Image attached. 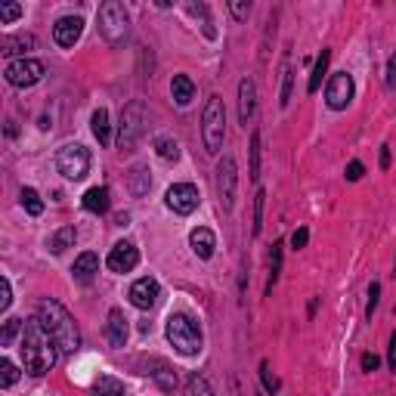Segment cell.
Instances as JSON below:
<instances>
[{
	"label": "cell",
	"mask_w": 396,
	"mask_h": 396,
	"mask_svg": "<svg viewBox=\"0 0 396 396\" xmlns=\"http://www.w3.org/2000/svg\"><path fill=\"white\" fill-rule=\"evenodd\" d=\"M84 35V19L81 16H62L56 25H53V41L59 44V47H75L78 41H81Z\"/></svg>",
	"instance_id": "13"
},
{
	"label": "cell",
	"mask_w": 396,
	"mask_h": 396,
	"mask_svg": "<svg viewBox=\"0 0 396 396\" xmlns=\"http://www.w3.org/2000/svg\"><path fill=\"white\" fill-rule=\"evenodd\" d=\"M146 124H149V111L143 102H130L124 105L121 111V127H118V149L130 152L140 143V136L146 134Z\"/></svg>",
	"instance_id": "6"
},
{
	"label": "cell",
	"mask_w": 396,
	"mask_h": 396,
	"mask_svg": "<svg viewBox=\"0 0 396 396\" xmlns=\"http://www.w3.org/2000/svg\"><path fill=\"white\" fill-rule=\"evenodd\" d=\"M170 96L177 99V105H189L195 99V84L189 75H174L170 81Z\"/></svg>",
	"instance_id": "20"
},
{
	"label": "cell",
	"mask_w": 396,
	"mask_h": 396,
	"mask_svg": "<svg viewBox=\"0 0 396 396\" xmlns=\"http://www.w3.org/2000/svg\"><path fill=\"white\" fill-rule=\"evenodd\" d=\"M390 368L396 372V332L390 334Z\"/></svg>",
	"instance_id": "47"
},
{
	"label": "cell",
	"mask_w": 396,
	"mask_h": 396,
	"mask_svg": "<svg viewBox=\"0 0 396 396\" xmlns=\"http://www.w3.org/2000/svg\"><path fill=\"white\" fill-rule=\"evenodd\" d=\"M22 362H25V372L35 375V378H41V375H47L53 366H56V341L50 338V332L41 325V319H28L22 328Z\"/></svg>",
	"instance_id": "1"
},
{
	"label": "cell",
	"mask_w": 396,
	"mask_h": 396,
	"mask_svg": "<svg viewBox=\"0 0 396 396\" xmlns=\"http://www.w3.org/2000/svg\"><path fill=\"white\" fill-rule=\"evenodd\" d=\"M96 273H99V257L93 251H84L75 260V267H71V276H75V282H81V285H90Z\"/></svg>",
	"instance_id": "17"
},
{
	"label": "cell",
	"mask_w": 396,
	"mask_h": 396,
	"mask_svg": "<svg viewBox=\"0 0 396 396\" xmlns=\"http://www.w3.org/2000/svg\"><path fill=\"white\" fill-rule=\"evenodd\" d=\"M81 201H84V208H87L90 214H105V210H109V189H105V186L87 189Z\"/></svg>",
	"instance_id": "21"
},
{
	"label": "cell",
	"mask_w": 396,
	"mask_h": 396,
	"mask_svg": "<svg viewBox=\"0 0 396 396\" xmlns=\"http://www.w3.org/2000/svg\"><path fill=\"white\" fill-rule=\"evenodd\" d=\"M387 84H390V87L396 84V53L390 56V62H387Z\"/></svg>",
	"instance_id": "46"
},
{
	"label": "cell",
	"mask_w": 396,
	"mask_h": 396,
	"mask_svg": "<svg viewBox=\"0 0 396 396\" xmlns=\"http://www.w3.org/2000/svg\"><path fill=\"white\" fill-rule=\"evenodd\" d=\"M155 152L164 158V161H177V158H180V146H177V140H170V136H158Z\"/></svg>",
	"instance_id": "29"
},
{
	"label": "cell",
	"mask_w": 396,
	"mask_h": 396,
	"mask_svg": "<svg viewBox=\"0 0 396 396\" xmlns=\"http://www.w3.org/2000/svg\"><path fill=\"white\" fill-rule=\"evenodd\" d=\"M254 99H257V87L251 78H245V81L239 84V121L248 127L251 115H254Z\"/></svg>",
	"instance_id": "18"
},
{
	"label": "cell",
	"mask_w": 396,
	"mask_h": 396,
	"mask_svg": "<svg viewBox=\"0 0 396 396\" xmlns=\"http://www.w3.org/2000/svg\"><path fill=\"white\" fill-rule=\"evenodd\" d=\"M146 375H152V378L158 381V387H161V390H174V387H177V375H174V368H170L168 362H161V359H149Z\"/></svg>",
	"instance_id": "19"
},
{
	"label": "cell",
	"mask_w": 396,
	"mask_h": 396,
	"mask_svg": "<svg viewBox=\"0 0 396 396\" xmlns=\"http://www.w3.org/2000/svg\"><path fill=\"white\" fill-rule=\"evenodd\" d=\"M201 140H204V149H208L210 155H217V152L223 149V140H226V109H223L220 96H210L208 105H204Z\"/></svg>",
	"instance_id": "4"
},
{
	"label": "cell",
	"mask_w": 396,
	"mask_h": 396,
	"mask_svg": "<svg viewBox=\"0 0 396 396\" xmlns=\"http://www.w3.org/2000/svg\"><path fill=\"white\" fill-rule=\"evenodd\" d=\"M263 201H267V192L257 189V195H254V223H251V233L254 235H260V226H263Z\"/></svg>",
	"instance_id": "34"
},
{
	"label": "cell",
	"mask_w": 396,
	"mask_h": 396,
	"mask_svg": "<svg viewBox=\"0 0 396 396\" xmlns=\"http://www.w3.org/2000/svg\"><path fill=\"white\" fill-rule=\"evenodd\" d=\"M136 263H140V251H136L134 242H118V245L109 251V257H105V267H109L111 273H130Z\"/></svg>",
	"instance_id": "12"
},
{
	"label": "cell",
	"mask_w": 396,
	"mask_h": 396,
	"mask_svg": "<svg viewBox=\"0 0 396 396\" xmlns=\"http://www.w3.org/2000/svg\"><path fill=\"white\" fill-rule=\"evenodd\" d=\"M189 245H192L195 257L210 260V257H214V248H217V239H214V233H210L208 226H198V229L189 233Z\"/></svg>",
	"instance_id": "16"
},
{
	"label": "cell",
	"mask_w": 396,
	"mask_h": 396,
	"mask_svg": "<svg viewBox=\"0 0 396 396\" xmlns=\"http://www.w3.org/2000/svg\"><path fill=\"white\" fill-rule=\"evenodd\" d=\"M325 102L332 105L334 111L347 109V105L353 102V78H350L347 71L332 75V81H328V87H325Z\"/></svg>",
	"instance_id": "11"
},
{
	"label": "cell",
	"mask_w": 396,
	"mask_h": 396,
	"mask_svg": "<svg viewBox=\"0 0 396 396\" xmlns=\"http://www.w3.org/2000/svg\"><path fill=\"white\" fill-rule=\"evenodd\" d=\"M229 12H233L235 19H248L251 3H248V0H233V3H229Z\"/></svg>",
	"instance_id": "41"
},
{
	"label": "cell",
	"mask_w": 396,
	"mask_h": 396,
	"mask_svg": "<svg viewBox=\"0 0 396 396\" xmlns=\"http://www.w3.org/2000/svg\"><path fill=\"white\" fill-rule=\"evenodd\" d=\"M90 127H93V136L99 140V146H109L111 143V124H109V111L96 109L93 118H90Z\"/></svg>",
	"instance_id": "22"
},
{
	"label": "cell",
	"mask_w": 396,
	"mask_h": 396,
	"mask_svg": "<svg viewBox=\"0 0 396 396\" xmlns=\"http://www.w3.org/2000/svg\"><path fill=\"white\" fill-rule=\"evenodd\" d=\"M10 303H12V291H10V282H0V313H6L10 309Z\"/></svg>",
	"instance_id": "42"
},
{
	"label": "cell",
	"mask_w": 396,
	"mask_h": 396,
	"mask_svg": "<svg viewBox=\"0 0 396 396\" xmlns=\"http://www.w3.org/2000/svg\"><path fill=\"white\" fill-rule=\"evenodd\" d=\"M37 319H41V325L50 332V338L56 341V347L62 350V353H78V347H81V334H78L75 319L69 316V309H65L62 303L41 300L37 303Z\"/></svg>",
	"instance_id": "2"
},
{
	"label": "cell",
	"mask_w": 396,
	"mask_h": 396,
	"mask_svg": "<svg viewBox=\"0 0 396 396\" xmlns=\"http://www.w3.org/2000/svg\"><path fill=\"white\" fill-rule=\"evenodd\" d=\"M127 186H130V195L134 198H143L152 189V177H149V170L146 168H134L130 170V180H127Z\"/></svg>",
	"instance_id": "23"
},
{
	"label": "cell",
	"mask_w": 396,
	"mask_h": 396,
	"mask_svg": "<svg viewBox=\"0 0 396 396\" xmlns=\"http://www.w3.org/2000/svg\"><path fill=\"white\" fill-rule=\"evenodd\" d=\"M291 102V69L285 65V71H282V90H279V105H288Z\"/></svg>",
	"instance_id": "38"
},
{
	"label": "cell",
	"mask_w": 396,
	"mask_h": 396,
	"mask_svg": "<svg viewBox=\"0 0 396 396\" xmlns=\"http://www.w3.org/2000/svg\"><path fill=\"white\" fill-rule=\"evenodd\" d=\"M158 291H161V288H158V282L155 279H136L134 285H130V303H134L136 309H152L158 303Z\"/></svg>",
	"instance_id": "14"
},
{
	"label": "cell",
	"mask_w": 396,
	"mask_h": 396,
	"mask_svg": "<svg viewBox=\"0 0 396 396\" xmlns=\"http://www.w3.org/2000/svg\"><path fill=\"white\" fill-rule=\"evenodd\" d=\"M186 396H214V390H210V384L201 378V375H189V381H186Z\"/></svg>",
	"instance_id": "31"
},
{
	"label": "cell",
	"mask_w": 396,
	"mask_h": 396,
	"mask_svg": "<svg viewBox=\"0 0 396 396\" xmlns=\"http://www.w3.org/2000/svg\"><path fill=\"white\" fill-rule=\"evenodd\" d=\"M186 12H189V16H201V22H204V35H208V37H217V31L214 28H210V16H208V6H204V3H186Z\"/></svg>",
	"instance_id": "33"
},
{
	"label": "cell",
	"mask_w": 396,
	"mask_h": 396,
	"mask_svg": "<svg viewBox=\"0 0 396 396\" xmlns=\"http://www.w3.org/2000/svg\"><path fill=\"white\" fill-rule=\"evenodd\" d=\"M235 183H239V174H235V158L223 155V161L217 164V195H220L223 210H233V204H235Z\"/></svg>",
	"instance_id": "9"
},
{
	"label": "cell",
	"mask_w": 396,
	"mask_h": 396,
	"mask_svg": "<svg viewBox=\"0 0 396 396\" xmlns=\"http://www.w3.org/2000/svg\"><path fill=\"white\" fill-rule=\"evenodd\" d=\"M381 168H384V170L390 168V149H387V146L381 149Z\"/></svg>",
	"instance_id": "48"
},
{
	"label": "cell",
	"mask_w": 396,
	"mask_h": 396,
	"mask_svg": "<svg viewBox=\"0 0 396 396\" xmlns=\"http://www.w3.org/2000/svg\"><path fill=\"white\" fill-rule=\"evenodd\" d=\"M307 242H309V229L300 226V229H297V233L291 235V248L300 251V248H307Z\"/></svg>",
	"instance_id": "43"
},
{
	"label": "cell",
	"mask_w": 396,
	"mask_h": 396,
	"mask_svg": "<svg viewBox=\"0 0 396 396\" xmlns=\"http://www.w3.org/2000/svg\"><path fill=\"white\" fill-rule=\"evenodd\" d=\"M22 208L28 210L31 217H41V214H44V201H41V195H37L35 189H22Z\"/></svg>",
	"instance_id": "30"
},
{
	"label": "cell",
	"mask_w": 396,
	"mask_h": 396,
	"mask_svg": "<svg viewBox=\"0 0 396 396\" xmlns=\"http://www.w3.org/2000/svg\"><path fill=\"white\" fill-rule=\"evenodd\" d=\"M362 174H366V168H362V161H350V164H347V180H350V183L362 180Z\"/></svg>",
	"instance_id": "44"
},
{
	"label": "cell",
	"mask_w": 396,
	"mask_h": 396,
	"mask_svg": "<svg viewBox=\"0 0 396 396\" xmlns=\"http://www.w3.org/2000/svg\"><path fill=\"white\" fill-rule=\"evenodd\" d=\"M260 378H263V384H267V390H269V393H276V390H279V381H276V375L269 372V366H267V362H263V366H260Z\"/></svg>",
	"instance_id": "40"
},
{
	"label": "cell",
	"mask_w": 396,
	"mask_h": 396,
	"mask_svg": "<svg viewBox=\"0 0 396 396\" xmlns=\"http://www.w3.org/2000/svg\"><path fill=\"white\" fill-rule=\"evenodd\" d=\"M279 273H282V242L273 245V254H269V282H267V294L273 291V285L279 282Z\"/></svg>",
	"instance_id": "28"
},
{
	"label": "cell",
	"mask_w": 396,
	"mask_h": 396,
	"mask_svg": "<svg viewBox=\"0 0 396 396\" xmlns=\"http://www.w3.org/2000/svg\"><path fill=\"white\" fill-rule=\"evenodd\" d=\"M19 381V368L10 359H0V387H12Z\"/></svg>",
	"instance_id": "35"
},
{
	"label": "cell",
	"mask_w": 396,
	"mask_h": 396,
	"mask_svg": "<svg viewBox=\"0 0 396 396\" xmlns=\"http://www.w3.org/2000/svg\"><path fill=\"white\" fill-rule=\"evenodd\" d=\"M127 31H130V19H127L124 3L105 0V3L99 6V35H102L111 47H121V44L127 41Z\"/></svg>",
	"instance_id": "5"
},
{
	"label": "cell",
	"mask_w": 396,
	"mask_h": 396,
	"mask_svg": "<svg viewBox=\"0 0 396 396\" xmlns=\"http://www.w3.org/2000/svg\"><path fill=\"white\" fill-rule=\"evenodd\" d=\"M127 334H130V328H127L124 313H121V309H111L109 322H105V338H109V344L111 347H124V344H127Z\"/></svg>",
	"instance_id": "15"
},
{
	"label": "cell",
	"mask_w": 396,
	"mask_h": 396,
	"mask_svg": "<svg viewBox=\"0 0 396 396\" xmlns=\"http://www.w3.org/2000/svg\"><path fill=\"white\" fill-rule=\"evenodd\" d=\"M56 170L65 177V180H84L90 170V152L78 143H69L56 152Z\"/></svg>",
	"instance_id": "7"
},
{
	"label": "cell",
	"mask_w": 396,
	"mask_h": 396,
	"mask_svg": "<svg viewBox=\"0 0 396 396\" xmlns=\"http://www.w3.org/2000/svg\"><path fill=\"white\" fill-rule=\"evenodd\" d=\"M168 341H170V347H174L177 353L198 356L201 353V344H204L201 325H198L189 313H174L168 319Z\"/></svg>",
	"instance_id": "3"
},
{
	"label": "cell",
	"mask_w": 396,
	"mask_h": 396,
	"mask_svg": "<svg viewBox=\"0 0 396 396\" xmlns=\"http://www.w3.org/2000/svg\"><path fill=\"white\" fill-rule=\"evenodd\" d=\"M35 47V35H16V37H6L3 41V56H12V53H22V50H31Z\"/></svg>",
	"instance_id": "27"
},
{
	"label": "cell",
	"mask_w": 396,
	"mask_h": 396,
	"mask_svg": "<svg viewBox=\"0 0 396 396\" xmlns=\"http://www.w3.org/2000/svg\"><path fill=\"white\" fill-rule=\"evenodd\" d=\"M378 300H381V285L378 282H372V288H368V307H366V319H372L375 309H378Z\"/></svg>",
	"instance_id": "39"
},
{
	"label": "cell",
	"mask_w": 396,
	"mask_h": 396,
	"mask_svg": "<svg viewBox=\"0 0 396 396\" xmlns=\"http://www.w3.org/2000/svg\"><path fill=\"white\" fill-rule=\"evenodd\" d=\"M164 201H168V208L174 210V214L186 217L198 208L201 195H198V189L192 186V183H174V186L168 189V195H164Z\"/></svg>",
	"instance_id": "10"
},
{
	"label": "cell",
	"mask_w": 396,
	"mask_h": 396,
	"mask_svg": "<svg viewBox=\"0 0 396 396\" xmlns=\"http://www.w3.org/2000/svg\"><path fill=\"white\" fill-rule=\"evenodd\" d=\"M251 180H257L260 177V134H251Z\"/></svg>",
	"instance_id": "32"
},
{
	"label": "cell",
	"mask_w": 396,
	"mask_h": 396,
	"mask_svg": "<svg viewBox=\"0 0 396 396\" xmlns=\"http://www.w3.org/2000/svg\"><path fill=\"white\" fill-rule=\"evenodd\" d=\"M328 62H332V50H322V56L316 59V69H313V75H309V84H307L309 93H316V90L322 87V78H325V71H328Z\"/></svg>",
	"instance_id": "26"
},
{
	"label": "cell",
	"mask_w": 396,
	"mask_h": 396,
	"mask_svg": "<svg viewBox=\"0 0 396 396\" xmlns=\"http://www.w3.org/2000/svg\"><path fill=\"white\" fill-rule=\"evenodd\" d=\"M25 328V322H19V319H6V325H3V334H0V344L3 347H10L12 344V338H16L19 332Z\"/></svg>",
	"instance_id": "36"
},
{
	"label": "cell",
	"mask_w": 396,
	"mask_h": 396,
	"mask_svg": "<svg viewBox=\"0 0 396 396\" xmlns=\"http://www.w3.org/2000/svg\"><path fill=\"white\" fill-rule=\"evenodd\" d=\"M6 81L12 84V87H35L37 81L44 78V62H37V59H12L10 65H6Z\"/></svg>",
	"instance_id": "8"
},
{
	"label": "cell",
	"mask_w": 396,
	"mask_h": 396,
	"mask_svg": "<svg viewBox=\"0 0 396 396\" xmlns=\"http://www.w3.org/2000/svg\"><path fill=\"white\" fill-rule=\"evenodd\" d=\"M93 393L96 396H124V384L118 378H111V375H99L93 381Z\"/></svg>",
	"instance_id": "25"
},
{
	"label": "cell",
	"mask_w": 396,
	"mask_h": 396,
	"mask_svg": "<svg viewBox=\"0 0 396 396\" xmlns=\"http://www.w3.org/2000/svg\"><path fill=\"white\" fill-rule=\"evenodd\" d=\"M22 16V3H0V25H10Z\"/></svg>",
	"instance_id": "37"
},
{
	"label": "cell",
	"mask_w": 396,
	"mask_h": 396,
	"mask_svg": "<svg viewBox=\"0 0 396 396\" xmlns=\"http://www.w3.org/2000/svg\"><path fill=\"white\" fill-rule=\"evenodd\" d=\"M375 368H378V356L366 353V356H362V372H375Z\"/></svg>",
	"instance_id": "45"
},
{
	"label": "cell",
	"mask_w": 396,
	"mask_h": 396,
	"mask_svg": "<svg viewBox=\"0 0 396 396\" xmlns=\"http://www.w3.org/2000/svg\"><path fill=\"white\" fill-rule=\"evenodd\" d=\"M78 242V233H75V226H62L59 233H53L50 235V251L53 254H62L65 248H71Z\"/></svg>",
	"instance_id": "24"
}]
</instances>
